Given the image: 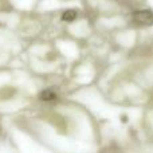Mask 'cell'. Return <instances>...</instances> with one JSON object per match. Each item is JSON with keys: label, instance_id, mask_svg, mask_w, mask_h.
I'll return each mask as SVG.
<instances>
[{"label": "cell", "instance_id": "1", "mask_svg": "<svg viewBox=\"0 0 153 153\" xmlns=\"http://www.w3.org/2000/svg\"><path fill=\"white\" fill-rule=\"evenodd\" d=\"M133 20L137 24L143 26H152L153 24V12L152 11H137L133 13Z\"/></svg>", "mask_w": 153, "mask_h": 153}, {"label": "cell", "instance_id": "2", "mask_svg": "<svg viewBox=\"0 0 153 153\" xmlns=\"http://www.w3.org/2000/svg\"><path fill=\"white\" fill-rule=\"evenodd\" d=\"M40 100L43 101H54L56 100V94L53 90H45V91L40 93Z\"/></svg>", "mask_w": 153, "mask_h": 153}, {"label": "cell", "instance_id": "3", "mask_svg": "<svg viewBox=\"0 0 153 153\" xmlns=\"http://www.w3.org/2000/svg\"><path fill=\"white\" fill-rule=\"evenodd\" d=\"M76 15H78V12H76L75 10H67L63 12V15H62V19L66 22H73L74 19L76 18Z\"/></svg>", "mask_w": 153, "mask_h": 153}]
</instances>
